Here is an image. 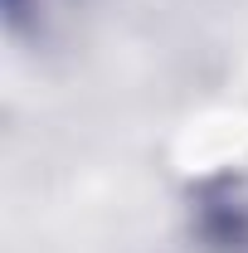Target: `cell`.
<instances>
[{"label": "cell", "instance_id": "6da1fadb", "mask_svg": "<svg viewBox=\"0 0 248 253\" xmlns=\"http://www.w3.org/2000/svg\"><path fill=\"white\" fill-rule=\"evenodd\" d=\"M190 224L214 253H248V175H219L195 195Z\"/></svg>", "mask_w": 248, "mask_h": 253}, {"label": "cell", "instance_id": "7a4b0ae2", "mask_svg": "<svg viewBox=\"0 0 248 253\" xmlns=\"http://www.w3.org/2000/svg\"><path fill=\"white\" fill-rule=\"evenodd\" d=\"M68 5L73 0H5V25H10V34H30V30L44 34Z\"/></svg>", "mask_w": 248, "mask_h": 253}]
</instances>
